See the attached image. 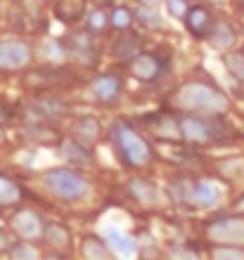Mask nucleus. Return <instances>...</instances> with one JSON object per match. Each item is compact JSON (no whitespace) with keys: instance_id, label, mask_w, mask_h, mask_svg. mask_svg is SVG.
Here are the masks:
<instances>
[{"instance_id":"a878e982","label":"nucleus","mask_w":244,"mask_h":260,"mask_svg":"<svg viewBox=\"0 0 244 260\" xmlns=\"http://www.w3.org/2000/svg\"><path fill=\"white\" fill-rule=\"evenodd\" d=\"M83 255H86V258H107L109 248L104 246V241L90 237V239H86V244H83Z\"/></svg>"},{"instance_id":"473e14b6","label":"nucleus","mask_w":244,"mask_h":260,"mask_svg":"<svg viewBox=\"0 0 244 260\" xmlns=\"http://www.w3.org/2000/svg\"><path fill=\"white\" fill-rule=\"evenodd\" d=\"M161 3V0H140V5H145V7H156Z\"/></svg>"},{"instance_id":"c85d7f7f","label":"nucleus","mask_w":244,"mask_h":260,"mask_svg":"<svg viewBox=\"0 0 244 260\" xmlns=\"http://www.w3.org/2000/svg\"><path fill=\"white\" fill-rule=\"evenodd\" d=\"M10 255H12V258H29V260H34L38 253H36L34 248L29 246L26 241H19L17 246H12V248H10Z\"/></svg>"},{"instance_id":"72a5a7b5","label":"nucleus","mask_w":244,"mask_h":260,"mask_svg":"<svg viewBox=\"0 0 244 260\" xmlns=\"http://www.w3.org/2000/svg\"><path fill=\"white\" fill-rule=\"evenodd\" d=\"M93 3H95L97 7H102V5H109V3H112V0H93Z\"/></svg>"},{"instance_id":"9d476101","label":"nucleus","mask_w":244,"mask_h":260,"mask_svg":"<svg viewBox=\"0 0 244 260\" xmlns=\"http://www.w3.org/2000/svg\"><path fill=\"white\" fill-rule=\"evenodd\" d=\"M185 26H187V31L195 38H206L211 34V28H213V17H211V12L206 7L195 5L185 14Z\"/></svg>"},{"instance_id":"b1692460","label":"nucleus","mask_w":244,"mask_h":260,"mask_svg":"<svg viewBox=\"0 0 244 260\" xmlns=\"http://www.w3.org/2000/svg\"><path fill=\"white\" fill-rule=\"evenodd\" d=\"M223 62L232 78H237V81L244 83V55L242 52H228V55L223 57Z\"/></svg>"},{"instance_id":"393cba45","label":"nucleus","mask_w":244,"mask_h":260,"mask_svg":"<svg viewBox=\"0 0 244 260\" xmlns=\"http://www.w3.org/2000/svg\"><path fill=\"white\" fill-rule=\"evenodd\" d=\"M135 21H140L145 28H159L161 26V17L156 14V10L154 7H145V5H143V10H138L135 12Z\"/></svg>"},{"instance_id":"ddd939ff","label":"nucleus","mask_w":244,"mask_h":260,"mask_svg":"<svg viewBox=\"0 0 244 260\" xmlns=\"http://www.w3.org/2000/svg\"><path fill=\"white\" fill-rule=\"evenodd\" d=\"M135 55H140V41L130 34H121L112 43V57L119 62H130Z\"/></svg>"},{"instance_id":"f03ea898","label":"nucleus","mask_w":244,"mask_h":260,"mask_svg":"<svg viewBox=\"0 0 244 260\" xmlns=\"http://www.w3.org/2000/svg\"><path fill=\"white\" fill-rule=\"evenodd\" d=\"M112 142H114V149L119 151L121 161L130 168H145L152 161V147L128 123H114Z\"/></svg>"},{"instance_id":"aec40b11","label":"nucleus","mask_w":244,"mask_h":260,"mask_svg":"<svg viewBox=\"0 0 244 260\" xmlns=\"http://www.w3.org/2000/svg\"><path fill=\"white\" fill-rule=\"evenodd\" d=\"M209 38H211V45H213V48L228 50L232 43H235V31H232L228 24H218V26L211 28Z\"/></svg>"},{"instance_id":"2eb2a0df","label":"nucleus","mask_w":244,"mask_h":260,"mask_svg":"<svg viewBox=\"0 0 244 260\" xmlns=\"http://www.w3.org/2000/svg\"><path fill=\"white\" fill-rule=\"evenodd\" d=\"M74 137L78 140V142H83V144H93L100 137V123H97L93 116H83V118H78L74 123Z\"/></svg>"},{"instance_id":"423d86ee","label":"nucleus","mask_w":244,"mask_h":260,"mask_svg":"<svg viewBox=\"0 0 244 260\" xmlns=\"http://www.w3.org/2000/svg\"><path fill=\"white\" fill-rule=\"evenodd\" d=\"M31 48L21 41H3L0 43V69L3 71H17L31 64Z\"/></svg>"},{"instance_id":"6ab92c4d","label":"nucleus","mask_w":244,"mask_h":260,"mask_svg":"<svg viewBox=\"0 0 244 260\" xmlns=\"http://www.w3.org/2000/svg\"><path fill=\"white\" fill-rule=\"evenodd\" d=\"M107 241H109V246L114 248L119 255H133L135 253V241L130 239V237H126V234L116 232V230H109L107 232Z\"/></svg>"},{"instance_id":"4be33fe9","label":"nucleus","mask_w":244,"mask_h":260,"mask_svg":"<svg viewBox=\"0 0 244 260\" xmlns=\"http://www.w3.org/2000/svg\"><path fill=\"white\" fill-rule=\"evenodd\" d=\"M130 192H133V197L145 206L154 204V199H156L154 185H149L147 180H133V182H130Z\"/></svg>"},{"instance_id":"7c9ffc66","label":"nucleus","mask_w":244,"mask_h":260,"mask_svg":"<svg viewBox=\"0 0 244 260\" xmlns=\"http://www.w3.org/2000/svg\"><path fill=\"white\" fill-rule=\"evenodd\" d=\"M213 258H237L242 260L244 258V251H239V248H213Z\"/></svg>"},{"instance_id":"6e6552de","label":"nucleus","mask_w":244,"mask_h":260,"mask_svg":"<svg viewBox=\"0 0 244 260\" xmlns=\"http://www.w3.org/2000/svg\"><path fill=\"white\" fill-rule=\"evenodd\" d=\"M12 227H14V232L19 234V239H24V241L41 239L43 232H45V222L34 211H19L12 218Z\"/></svg>"},{"instance_id":"f257e3e1","label":"nucleus","mask_w":244,"mask_h":260,"mask_svg":"<svg viewBox=\"0 0 244 260\" xmlns=\"http://www.w3.org/2000/svg\"><path fill=\"white\" fill-rule=\"evenodd\" d=\"M176 102L183 109H192L197 114H223L228 109V97L221 90L211 88L206 83H187L180 88V92L176 95Z\"/></svg>"},{"instance_id":"2f4dec72","label":"nucleus","mask_w":244,"mask_h":260,"mask_svg":"<svg viewBox=\"0 0 244 260\" xmlns=\"http://www.w3.org/2000/svg\"><path fill=\"white\" fill-rule=\"evenodd\" d=\"M10 237H7L5 232H0V251H10Z\"/></svg>"},{"instance_id":"7ed1b4c3","label":"nucleus","mask_w":244,"mask_h":260,"mask_svg":"<svg viewBox=\"0 0 244 260\" xmlns=\"http://www.w3.org/2000/svg\"><path fill=\"white\" fill-rule=\"evenodd\" d=\"M43 180H45V187L50 192L64 201H78L88 194V180L76 171H69V168H52L45 173Z\"/></svg>"},{"instance_id":"4468645a","label":"nucleus","mask_w":244,"mask_h":260,"mask_svg":"<svg viewBox=\"0 0 244 260\" xmlns=\"http://www.w3.org/2000/svg\"><path fill=\"white\" fill-rule=\"evenodd\" d=\"M152 121V133H156L164 140H183V130H180V118H171V116H156L149 118Z\"/></svg>"},{"instance_id":"412c9836","label":"nucleus","mask_w":244,"mask_h":260,"mask_svg":"<svg viewBox=\"0 0 244 260\" xmlns=\"http://www.w3.org/2000/svg\"><path fill=\"white\" fill-rule=\"evenodd\" d=\"M34 111L43 118H57V116L64 114L62 102H57V100H52V97H38V100L34 102Z\"/></svg>"},{"instance_id":"f704fd0d","label":"nucleus","mask_w":244,"mask_h":260,"mask_svg":"<svg viewBox=\"0 0 244 260\" xmlns=\"http://www.w3.org/2000/svg\"><path fill=\"white\" fill-rule=\"evenodd\" d=\"M0 140H3V130H0Z\"/></svg>"},{"instance_id":"5701e85b","label":"nucleus","mask_w":244,"mask_h":260,"mask_svg":"<svg viewBox=\"0 0 244 260\" xmlns=\"http://www.w3.org/2000/svg\"><path fill=\"white\" fill-rule=\"evenodd\" d=\"M83 14V0H60L57 5V17L62 21H74Z\"/></svg>"},{"instance_id":"cd10ccee","label":"nucleus","mask_w":244,"mask_h":260,"mask_svg":"<svg viewBox=\"0 0 244 260\" xmlns=\"http://www.w3.org/2000/svg\"><path fill=\"white\" fill-rule=\"evenodd\" d=\"M69 48L74 50V52H93V43H90V34H78V36H71L69 38Z\"/></svg>"},{"instance_id":"0eeeda50","label":"nucleus","mask_w":244,"mask_h":260,"mask_svg":"<svg viewBox=\"0 0 244 260\" xmlns=\"http://www.w3.org/2000/svg\"><path fill=\"white\" fill-rule=\"evenodd\" d=\"M130 74L135 76L138 81H156L159 76L166 71V59L159 55H152V52H140L128 62Z\"/></svg>"},{"instance_id":"9b49d317","label":"nucleus","mask_w":244,"mask_h":260,"mask_svg":"<svg viewBox=\"0 0 244 260\" xmlns=\"http://www.w3.org/2000/svg\"><path fill=\"white\" fill-rule=\"evenodd\" d=\"M221 199V187L211 180H199L192 185V199L190 206H197V208H211V206L218 204Z\"/></svg>"},{"instance_id":"20e7f679","label":"nucleus","mask_w":244,"mask_h":260,"mask_svg":"<svg viewBox=\"0 0 244 260\" xmlns=\"http://www.w3.org/2000/svg\"><path fill=\"white\" fill-rule=\"evenodd\" d=\"M180 130H183V140L190 144H206L216 142L228 133L225 125L216 123L213 114H204V116H183L180 118Z\"/></svg>"},{"instance_id":"f3484780","label":"nucleus","mask_w":244,"mask_h":260,"mask_svg":"<svg viewBox=\"0 0 244 260\" xmlns=\"http://www.w3.org/2000/svg\"><path fill=\"white\" fill-rule=\"evenodd\" d=\"M19 199H21V187L7 175H0V208H10V206L19 204Z\"/></svg>"},{"instance_id":"1a4fd4ad","label":"nucleus","mask_w":244,"mask_h":260,"mask_svg":"<svg viewBox=\"0 0 244 260\" xmlns=\"http://www.w3.org/2000/svg\"><path fill=\"white\" fill-rule=\"evenodd\" d=\"M121 88H123V81L119 74H102L93 81V97H95L97 102L109 104V102H114V100H119Z\"/></svg>"},{"instance_id":"c756f323","label":"nucleus","mask_w":244,"mask_h":260,"mask_svg":"<svg viewBox=\"0 0 244 260\" xmlns=\"http://www.w3.org/2000/svg\"><path fill=\"white\" fill-rule=\"evenodd\" d=\"M166 7H169V12L178 19H185V14H187V0H166Z\"/></svg>"},{"instance_id":"dca6fc26","label":"nucleus","mask_w":244,"mask_h":260,"mask_svg":"<svg viewBox=\"0 0 244 260\" xmlns=\"http://www.w3.org/2000/svg\"><path fill=\"white\" fill-rule=\"evenodd\" d=\"M43 239L48 241L52 248H60V251H67L69 248V232L67 227L60 225V222H48L45 225V232H43Z\"/></svg>"},{"instance_id":"bb28decb","label":"nucleus","mask_w":244,"mask_h":260,"mask_svg":"<svg viewBox=\"0 0 244 260\" xmlns=\"http://www.w3.org/2000/svg\"><path fill=\"white\" fill-rule=\"evenodd\" d=\"M109 26V14H104L100 10V7H95L93 12L88 14V31L90 34H100V31H104V28Z\"/></svg>"},{"instance_id":"a211bd4d","label":"nucleus","mask_w":244,"mask_h":260,"mask_svg":"<svg viewBox=\"0 0 244 260\" xmlns=\"http://www.w3.org/2000/svg\"><path fill=\"white\" fill-rule=\"evenodd\" d=\"M133 21H135V12L126 5L114 7L112 14H109V26L116 28V31H128L133 26Z\"/></svg>"},{"instance_id":"39448f33","label":"nucleus","mask_w":244,"mask_h":260,"mask_svg":"<svg viewBox=\"0 0 244 260\" xmlns=\"http://www.w3.org/2000/svg\"><path fill=\"white\" fill-rule=\"evenodd\" d=\"M211 241L221 246H244V218H223L206 227Z\"/></svg>"},{"instance_id":"f8f14e48","label":"nucleus","mask_w":244,"mask_h":260,"mask_svg":"<svg viewBox=\"0 0 244 260\" xmlns=\"http://www.w3.org/2000/svg\"><path fill=\"white\" fill-rule=\"evenodd\" d=\"M60 151L69 164L83 166V168H90V166H93V151H90V147L78 142L76 137L74 140H64V142L60 144Z\"/></svg>"}]
</instances>
